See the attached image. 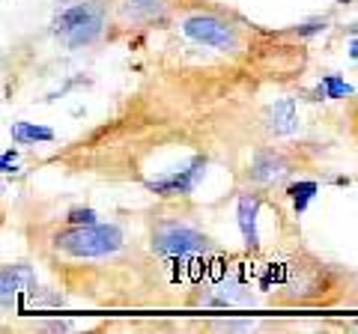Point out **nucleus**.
<instances>
[{
  "instance_id": "nucleus-2",
  "label": "nucleus",
  "mask_w": 358,
  "mask_h": 334,
  "mask_svg": "<svg viewBox=\"0 0 358 334\" xmlns=\"http://www.w3.org/2000/svg\"><path fill=\"white\" fill-rule=\"evenodd\" d=\"M122 230L117 224H72L54 236V248L69 257L93 260V257H110L122 248Z\"/></svg>"
},
{
  "instance_id": "nucleus-13",
  "label": "nucleus",
  "mask_w": 358,
  "mask_h": 334,
  "mask_svg": "<svg viewBox=\"0 0 358 334\" xmlns=\"http://www.w3.org/2000/svg\"><path fill=\"white\" fill-rule=\"evenodd\" d=\"M317 93H320L322 99H343V96H352L355 90L343 81L341 75H322V81H320V87H317Z\"/></svg>"
},
{
  "instance_id": "nucleus-14",
  "label": "nucleus",
  "mask_w": 358,
  "mask_h": 334,
  "mask_svg": "<svg viewBox=\"0 0 358 334\" xmlns=\"http://www.w3.org/2000/svg\"><path fill=\"white\" fill-rule=\"evenodd\" d=\"M66 221H69V224H99V215H96V209H90V206H75L66 212Z\"/></svg>"
},
{
  "instance_id": "nucleus-18",
  "label": "nucleus",
  "mask_w": 358,
  "mask_h": 334,
  "mask_svg": "<svg viewBox=\"0 0 358 334\" xmlns=\"http://www.w3.org/2000/svg\"><path fill=\"white\" fill-rule=\"evenodd\" d=\"M350 57H352V60H358V36L350 42Z\"/></svg>"
},
{
  "instance_id": "nucleus-10",
  "label": "nucleus",
  "mask_w": 358,
  "mask_h": 334,
  "mask_svg": "<svg viewBox=\"0 0 358 334\" xmlns=\"http://www.w3.org/2000/svg\"><path fill=\"white\" fill-rule=\"evenodd\" d=\"M266 119H268V131H272L275 138L293 135V131L299 129L296 99H278L275 105H268V110H266Z\"/></svg>"
},
{
  "instance_id": "nucleus-9",
  "label": "nucleus",
  "mask_w": 358,
  "mask_h": 334,
  "mask_svg": "<svg viewBox=\"0 0 358 334\" xmlns=\"http://www.w3.org/2000/svg\"><path fill=\"white\" fill-rule=\"evenodd\" d=\"M120 13L131 24H155L167 21V0H122Z\"/></svg>"
},
{
  "instance_id": "nucleus-17",
  "label": "nucleus",
  "mask_w": 358,
  "mask_h": 334,
  "mask_svg": "<svg viewBox=\"0 0 358 334\" xmlns=\"http://www.w3.org/2000/svg\"><path fill=\"white\" fill-rule=\"evenodd\" d=\"M45 328H51V331H66V328H69V322H66V319H54V322H48Z\"/></svg>"
},
{
  "instance_id": "nucleus-12",
  "label": "nucleus",
  "mask_w": 358,
  "mask_h": 334,
  "mask_svg": "<svg viewBox=\"0 0 358 334\" xmlns=\"http://www.w3.org/2000/svg\"><path fill=\"white\" fill-rule=\"evenodd\" d=\"M9 135L15 143H36V140H54V131L48 126H36V122H13L9 126Z\"/></svg>"
},
{
  "instance_id": "nucleus-11",
  "label": "nucleus",
  "mask_w": 358,
  "mask_h": 334,
  "mask_svg": "<svg viewBox=\"0 0 358 334\" xmlns=\"http://www.w3.org/2000/svg\"><path fill=\"white\" fill-rule=\"evenodd\" d=\"M320 194V182L317 180H299V182H289L287 185V197L293 203L296 215H305V209L310 206V200Z\"/></svg>"
},
{
  "instance_id": "nucleus-15",
  "label": "nucleus",
  "mask_w": 358,
  "mask_h": 334,
  "mask_svg": "<svg viewBox=\"0 0 358 334\" xmlns=\"http://www.w3.org/2000/svg\"><path fill=\"white\" fill-rule=\"evenodd\" d=\"M320 30H326V18H313V21H308V24H299L296 36H317Z\"/></svg>"
},
{
  "instance_id": "nucleus-6",
  "label": "nucleus",
  "mask_w": 358,
  "mask_h": 334,
  "mask_svg": "<svg viewBox=\"0 0 358 334\" xmlns=\"http://www.w3.org/2000/svg\"><path fill=\"white\" fill-rule=\"evenodd\" d=\"M36 289V272L30 269L27 263H9L0 272V302L3 307H9L18 296L33 293Z\"/></svg>"
},
{
  "instance_id": "nucleus-5",
  "label": "nucleus",
  "mask_w": 358,
  "mask_h": 334,
  "mask_svg": "<svg viewBox=\"0 0 358 334\" xmlns=\"http://www.w3.org/2000/svg\"><path fill=\"white\" fill-rule=\"evenodd\" d=\"M203 170H206V155H194L182 170L147 180V191L159 194V197H188L197 188V182L203 180Z\"/></svg>"
},
{
  "instance_id": "nucleus-3",
  "label": "nucleus",
  "mask_w": 358,
  "mask_h": 334,
  "mask_svg": "<svg viewBox=\"0 0 358 334\" xmlns=\"http://www.w3.org/2000/svg\"><path fill=\"white\" fill-rule=\"evenodd\" d=\"M152 254L159 257H197V254H206L212 248V242L206 233H200L194 227L182 224V221H162V224L152 227V239H150Z\"/></svg>"
},
{
  "instance_id": "nucleus-19",
  "label": "nucleus",
  "mask_w": 358,
  "mask_h": 334,
  "mask_svg": "<svg viewBox=\"0 0 358 334\" xmlns=\"http://www.w3.org/2000/svg\"><path fill=\"white\" fill-rule=\"evenodd\" d=\"M341 3H350V0H341Z\"/></svg>"
},
{
  "instance_id": "nucleus-4",
  "label": "nucleus",
  "mask_w": 358,
  "mask_h": 334,
  "mask_svg": "<svg viewBox=\"0 0 358 334\" xmlns=\"http://www.w3.org/2000/svg\"><path fill=\"white\" fill-rule=\"evenodd\" d=\"M182 33L188 39L200 42V45H212L218 51H239L242 48V36L239 30L212 13H197V15H188L182 21Z\"/></svg>"
},
{
  "instance_id": "nucleus-1",
  "label": "nucleus",
  "mask_w": 358,
  "mask_h": 334,
  "mask_svg": "<svg viewBox=\"0 0 358 334\" xmlns=\"http://www.w3.org/2000/svg\"><path fill=\"white\" fill-rule=\"evenodd\" d=\"M108 6L102 0H72V3L57 6L51 18V33L66 48H87L105 33Z\"/></svg>"
},
{
  "instance_id": "nucleus-16",
  "label": "nucleus",
  "mask_w": 358,
  "mask_h": 334,
  "mask_svg": "<svg viewBox=\"0 0 358 334\" xmlns=\"http://www.w3.org/2000/svg\"><path fill=\"white\" fill-rule=\"evenodd\" d=\"M15 159H18V150H6L3 155H0V170L15 173Z\"/></svg>"
},
{
  "instance_id": "nucleus-8",
  "label": "nucleus",
  "mask_w": 358,
  "mask_h": 334,
  "mask_svg": "<svg viewBox=\"0 0 358 334\" xmlns=\"http://www.w3.org/2000/svg\"><path fill=\"white\" fill-rule=\"evenodd\" d=\"M257 215H260V194H239L236 203V221H239V233L242 242L248 248H260V230H257Z\"/></svg>"
},
{
  "instance_id": "nucleus-7",
  "label": "nucleus",
  "mask_w": 358,
  "mask_h": 334,
  "mask_svg": "<svg viewBox=\"0 0 358 334\" xmlns=\"http://www.w3.org/2000/svg\"><path fill=\"white\" fill-rule=\"evenodd\" d=\"M293 164H289L281 152H272V150H263L254 155V161L248 167V180L257 185H272V182H281L284 176H289Z\"/></svg>"
}]
</instances>
